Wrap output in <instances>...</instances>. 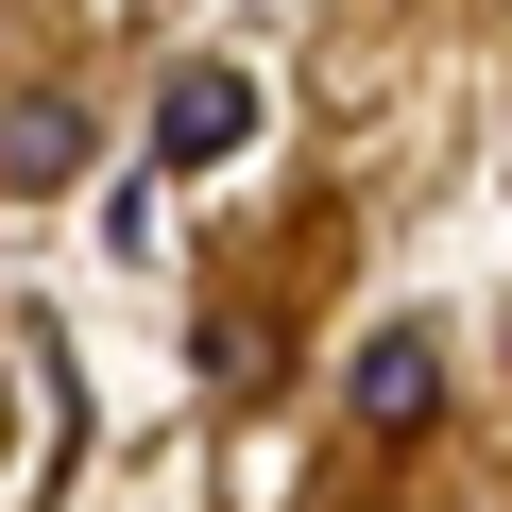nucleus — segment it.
<instances>
[{"label": "nucleus", "instance_id": "nucleus-1", "mask_svg": "<svg viewBox=\"0 0 512 512\" xmlns=\"http://www.w3.org/2000/svg\"><path fill=\"white\" fill-rule=\"evenodd\" d=\"M239 137H256V86L239 69H171L154 86V171H222Z\"/></svg>", "mask_w": 512, "mask_h": 512}, {"label": "nucleus", "instance_id": "nucleus-2", "mask_svg": "<svg viewBox=\"0 0 512 512\" xmlns=\"http://www.w3.org/2000/svg\"><path fill=\"white\" fill-rule=\"evenodd\" d=\"M342 410H359L376 444H393V427H427V410H444V342H427V325H376V342H359V376H342Z\"/></svg>", "mask_w": 512, "mask_h": 512}, {"label": "nucleus", "instance_id": "nucleus-3", "mask_svg": "<svg viewBox=\"0 0 512 512\" xmlns=\"http://www.w3.org/2000/svg\"><path fill=\"white\" fill-rule=\"evenodd\" d=\"M86 171V103L69 86H18V103H0V188H69Z\"/></svg>", "mask_w": 512, "mask_h": 512}]
</instances>
